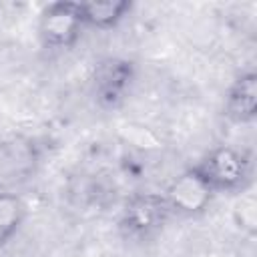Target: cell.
I'll return each instance as SVG.
<instances>
[{
  "instance_id": "7",
  "label": "cell",
  "mask_w": 257,
  "mask_h": 257,
  "mask_svg": "<svg viewBox=\"0 0 257 257\" xmlns=\"http://www.w3.org/2000/svg\"><path fill=\"white\" fill-rule=\"evenodd\" d=\"M225 116L237 124H249L257 116V74L241 72L225 94Z\"/></svg>"
},
{
  "instance_id": "9",
  "label": "cell",
  "mask_w": 257,
  "mask_h": 257,
  "mask_svg": "<svg viewBox=\"0 0 257 257\" xmlns=\"http://www.w3.org/2000/svg\"><path fill=\"white\" fill-rule=\"evenodd\" d=\"M26 203L14 191H0V249L6 247L22 229Z\"/></svg>"
},
{
  "instance_id": "4",
  "label": "cell",
  "mask_w": 257,
  "mask_h": 257,
  "mask_svg": "<svg viewBox=\"0 0 257 257\" xmlns=\"http://www.w3.org/2000/svg\"><path fill=\"white\" fill-rule=\"evenodd\" d=\"M84 28L78 2H50L42 8L38 18L40 40L54 50L72 48L80 40Z\"/></svg>"
},
{
  "instance_id": "6",
  "label": "cell",
  "mask_w": 257,
  "mask_h": 257,
  "mask_svg": "<svg viewBox=\"0 0 257 257\" xmlns=\"http://www.w3.org/2000/svg\"><path fill=\"white\" fill-rule=\"evenodd\" d=\"M171 213H179V215H201L205 213V209L211 205L215 191L207 185V181L199 175V171L195 167L183 171L163 193Z\"/></svg>"
},
{
  "instance_id": "2",
  "label": "cell",
  "mask_w": 257,
  "mask_h": 257,
  "mask_svg": "<svg viewBox=\"0 0 257 257\" xmlns=\"http://www.w3.org/2000/svg\"><path fill=\"white\" fill-rule=\"evenodd\" d=\"M42 163L36 139L10 135L0 141V191H14L34 179Z\"/></svg>"
},
{
  "instance_id": "1",
  "label": "cell",
  "mask_w": 257,
  "mask_h": 257,
  "mask_svg": "<svg viewBox=\"0 0 257 257\" xmlns=\"http://www.w3.org/2000/svg\"><path fill=\"white\" fill-rule=\"evenodd\" d=\"M217 193H243L251 183V159L235 147H215L193 165Z\"/></svg>"
},
{
  "instance_id": "10",
  "label": "cell",
  "mask_w": 257,
  "mask_h": 257,
  "mask_svg": "<svg viewBox=\"0 0 257 257\" xmlns=\"http://www.w3.org/2000/svg\"><path fill=\"white\" fill-rule=\"evenodd\" d=\"M233 223L241 233L255 237V233H257V201L251 193H247V191L239 193V199L233 205Z\"/></svg>"
},
{
  "instance_id": "3",
  "label": "cell",
  "mask_w": 257,
  "mask_h": 257,
  "mask_svg": "<svg viewBox=\"0 0 257 257\" xmlns=\"http://www.w3.org/2000/svg\"><path fill=\"white\" fill-rule=\"evenodd\" d=\"M137 80V64L122 56L102 58L92 72V94L100 108H118Z\"/></svg>"
},
{
  "instance_id": "5",
  "label": "cell",
  "mask_w": 257,
  "mask_h": 257,
  "mask_svg": "<svg viewBox=\"0 0 257 257\" xmlns=\"http://www.w3.org/2000/svg\"><path fill=\"white\" fill-rule=\"evenodd\" d=\"M171 215V209L163 193H141L126 201L118 227L128 239H149L163 229Z\"/></svg>"
},
{
  "instance_id": "8",
  "label": "cell",
  "mask_w": 257,
  "mask_h": 257,
  "mask_svg": "<svg viewBox=\"0 0 257 257\" xmlns=\"http://www.w3.org/2000/svg\"><path fill=\"white\" fill-rule=\"evenodd\" d=\"M78 4L84 26L96 30L116 28L133 10V2L128 0H92Z\"/></svg>"
}]
</instances>
